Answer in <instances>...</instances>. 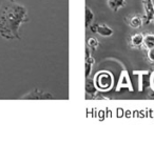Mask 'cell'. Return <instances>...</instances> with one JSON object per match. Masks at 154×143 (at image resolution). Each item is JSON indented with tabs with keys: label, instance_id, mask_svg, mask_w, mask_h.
I'll use <instances>...</instances> for the list:
<instances>
[{
	"label": "cell",
	"instance_id": "cell-13",
	"mask_svg": "<svg viewBox=\"0 0 154 143\" xmlns=\"http://www.w3.org/2000/svg\"><path fill=\"white\" fill-rule=\"evenodd\" d=\"M98 45H99V42L95 37H90V38L88 39V47L92 49V51H96Z\"/></svg>",
	"mask_w": 154,
	"mask_h": 143
},
{
	"label": "cell",
	"instance_id": "cell-6",
	"mask_svg": "<svg viewBox=\"0 0 154 143\" xmlns=\"http://www.w3.org/2000/svg\"><path fill=\"white\" fill-rule=\"evenodd\" d=\"M94 63H95V59L91 56V52L88 47L86 49V78L90 77Z\"/></svg>",
	"mask_w": 154,
	"mask_h": 143
},
{
	"label": "cell",
	"instance_id": "cell-2",
	"mask_svg": "<svg viewBox=\"0 0 154 143\" xmlns=\"http://www.w3.org/2000/svg\"><path fill=\"white\" fill-rule=\"evenodd\" d=\"M94 81L99 91L107 92L111 90L113 86V75L108 70H101L96 74Z\"/></svg>",
	"mask_w": 154,
	"mask_h": 143
},
{
	"label": "cell",
	"instance_id": "cell-8",
	"mask_svg": "<svg viewBox=\"0 0 154 143\" xmlns=\"http://www.w3.org/2000/svg\"><path fill=\"white\" fill-rule=\"evenodd\" d=\"M128 24L131 26L132 28H140L143 26V17L138 14L136 15H132L129 17V19L127 20Z\"/></svg>",
	"mask_w": 154,
	"mask_h": 143
},
{
	"label": "cell",
	"instance_id": "cell-7",
	"mask_svg": "<svg viewBox=\"0 0 154 143\" xmlns=\"http://www.w3.org/2000/svg\"><path fill=\"white\" fill-rule=\"evenodd\" d=\"M85 90H86V93L88 95H91V96H94V95L97 94V88L96 84H95V81L94 79L92 78L88 77L86 78V84H85Z\"/></svg>",
	"mask_w": 154,
	"mask_h": 143
},
{
	"label": "cell",
	"instance_id": "cell-11",
	"mask_svg": "<svg viewBox=\"0 0 154 143\" xmlns=\"http://www.w3.org/2000/svg\"><path fill=\"white\" fill-rule=\"evenodd\" d=\"M143 46L146 49H150L154 47V34L153 33H148L143 35Z\"/></svg>",
	"mask_w": 154,
	"mask_h": 143
},
{
	"label": "cell",
	"instance_id": "cell-5",
	"mask_svg": "<svg viewBox=\"0 0 154 143\" xmlns=\"http://www.w3.org/2000/svg\"><path fill=\"white\" fill-rule=\"evenodd\" d=\"M22 99H32V100H43V99H53V96H51L48 93H43L39 90H35L33 92L29 93L26 96L22 97Z\"/></svg>",
	"mask_w": 154,
	"mask_h": 143
},
{
	"label": "cell",
	"instance_id": "cell-16",
	"mask_svg": "<svg viewBox=\"0 0 154 143\" xmlns=\"http://www.w3.org/2000/svg\"><path fill=\"white\" fill-rule=\"evenodd\" d=\"M152 21H153V22H154V16H153V20H152Z\"/></svg>",
	"mask_w": 154,
	"mask_h": 143
},
{
	"label": "cell",
	"instance_id": "cell-9",
	"mask_svg": "<svg viewBox=\"0 0 154 143\" xmlns=\"http://www.w3.org/2000/svg\"><path fill=\"white\" fill-rule=\"evenodd\" d=\"M143 44V34L137 33L131 36L130 38V45L133 49H139Z\"/></svg>",
	"mask_w": 154,
	"mask_h": 143
},
{
	"label": "cell",
	"instance_id": "cell-15",
	"mask_svg": "<svg viewBox=\"0 0 154 143\" xmlns=\"http://www.w3.org/2000/svg\"><path fill=\"white\" fill-rule=\"evenodd\" d=\"M151 85H152V88L154 91V73L152 74V77H151Z\"/></svg>",
	"mask_w": 154,
	"mask_h": 143
},
{
	"label": "cell",
	"instance_id": "cell-3",
	"mask_svg": "<svg viewBox=\"0 0 154 143\" xmlns=\"http://www.w3.org/2000/svg\"><path fill=\"white\" fill-rule=\"evenodd\" d=\"M91 31L93 33H97L99 36L101 37H110L113 35V30L107 25V24H95V25H91Z\"/></svg>",
	"mask_w": 154,
	"mask_h": 143
},
{
	"label": "cell",
	"instance_id": "cell-4",
	"mask_svg": "<svg viewBox=\"0 0 154 143\" xmlns=\"http://www.w3.org/2000/svg\"><path fill=\"white\" fill-rule=\"evenodd\" d=\"M143 11H145L146 23H149L153 20L154 16V3L152 0H143Z\"/></svg>",
	"mask_w": 154,
	"mask_h": 143
},
{
	"label": "cell",
	"instance_id": "cell-10",
	"mask_svg": "<svg viewBox=\"0 0 154 143\" xmlns=\"http://www.w3.org/2000/svg\"><path fill=\"white\" fill-rule=\"evenodd\" d=\"M109 7L114 12H117L119 9L126 5V0H107Z\"/></svg>",
	"mask_w": 154,
	"mask_h": 143
},
{
	"label": "cell",
	"instance_id": "cell-1",
	"mask_svg": "<svg viewBox=\"0 0 154 143\" xmlns=\"http://www.w3.org/2000/svg\"><path fill=\"white\" fill-rule=\"evenodd\" d=\"M29 21L28 10L15 0H7L0 5V36L5 39H20L19 30Z\"/></svg>",
	"mask_w": 154,
	"mask_h": 143
},
{
	"label": "cell",
	"instance_id": "cell-14",
	"mask_svg": "<svg viewBox=\"0 0 154 143\" xmlns=\"http://www.w3.org/2000/svg\"><path fill=\"white\" fill-rule=\"evenodd\" d=\"M147 58H148V60H149L150 63L154 64V47H152V49H148Z\"/></svg>",
	"mask_w": 154,
	"mask_h": 143
},
{
	"label": "cell",
	"instance_id": "cell-12",
	"mask_svg": "<svg viewBox=\"0 0 154 143\" xmlns=\"http://www.w3.org/2000/svg\"><path fill=\"white\" fill-rule=\"evenodd\" d=\"M95 15L92 12V10L89 7H86V28H90L92 22L94 21Z\"/></svg>",
	"mask_w": 154,
	"mask_h": 143
}]
</instances>
